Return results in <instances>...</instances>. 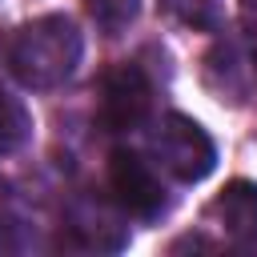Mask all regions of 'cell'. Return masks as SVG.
<instances>
[{
  "instance_id": "5",
  "label": "cell",
  "mask_w": 257,
  "mask_h": 257,
  "mask_svg": "<svg viewBox=\"0 0 257 257\" xmlns=\"http://www.w3.org/2000/svg\"><path fill=\"white\" fill-rule=\"evenodd\" d=\"M209 225H221V241L245 253H257V185L253 181H233L225 185L209 209H205Z\"/></svg>"
},
{
  "instance_id": "7",
  "label": "cell",
  "mask_w": 257,
  "mask_h": 257,
  "mask_svg": "<svg viewBox=\"0 0 257 257\" xmlns=\"http://www.w3.org/2000/svg\"><path fill=\"white\" fill-rule=\"evenodd\" d=\"M161 8L185 28H197V32L221 28V0H161Z\"/></svg>"
},
{
  "instance_id": "4",
  "label": "cell",
  "mask_w": 257,
  "mask_h": 257,
  "mask_svg": "<svg viewBox=\"0 0 257 257\" xmlns=\"http://www.w3.org/2000/svg\"><path fill=\"white\" fill-rule=\"evenodd\" d=\"M108 189H112V201L133 217H157L165 209V185H161L157 169L133 149H112Z\"/></svg>"
},
{
  "instance_id": "6",
  "label": "cell",
  "mask_w": 257,
  "mask_h": 257,
  "mask_svg": "<svg viewBox=\"0 0 257 257\" xmlns=\"http://www.w3.org/2000/svg\"><path fill=\"white\" fill-rule=\"evenodd\" d=\"M28 137H32V112L24 108L20 96H12L0 84V157L4 153H16Z\"/></svg>"
},
{
  "instance_id": "1",
  "label": "cell",
  "mask_w": 257,
  "mask_h": 257,
  "mask_svg": "<svg viewBox=\"0 0 257 257\" xmlns=\"http://www.w3.org/2000/svg\"><path fill=\"white\" fill-rule=\"evenodd\" d=\"M80 52H84V40H80L76 20L64 12H48V16H36L12 32L8 68L24 88L48 92V88H60L76 72Z\"/></svg>"
},
{
  "instance_id": "8",
  "label": "cell",
  "mask_w": 257,
  "mask_h": 257,
  "mask_svg": "<svg viewBox=\"0 0 257 257\" xmlns=\"http://www.w3.org/2000/svg\"><path fill=\"white\" fill-rule=\"evenodd\" d=\"M88 12H92V20H96L108 36H116V32H124V28L137 20L141 0H88Z\"/></svg>"
},
{
  "instance_id": "3",
  "label": "cell",
  "mask_w": 257,
  "mask_h": 257,
  "mask_svg": "<svg viewBox=\"0 0 257 257\" xmlns=\"http://www.w3.org/2000/svg\"><path fill=\"white\" fill-rule=\"evenodd\" d=\"M153 108V84L141 64H116L100 80V100H96V120L104 133H133L149 120Z\"/></svg>"
},
{
  "instance_id": "2",
  "label": "cell",
  "mask_w": 257,
  "mask_h": 257,
  "mask_svg": "<svg viewBox=\"0 0 257 257\" xmlns=\"http://www.w3.org/2000/svg\"><path fill=\"white\" fill-rule=\"evenodd\" d=\"M153 157H157V165L169 177H177L185 185L205 181L217 169V145H213V137L205 133L201 120H193L185 112L161 116V124L153 133Z\"/></svg>"
},
{
  "instance_id": "10",
  "label": "cell",
  "mask_w": 257,
  "mask_h": 257,
  "mask_svg": "<svg viewBox=\"0 0 257 257\" xmlns=\"http://www.w3.org/2000/svg\"><path fill=\"white\" fill-rule=\"evenodd\" d=\"M253 68H257V56H253Z\"/></svg>"
},
{
  "instance_id": "9",
  "label": "cell",
  "mask_w": 257,
  "mask_h": 257,
  "mask_svg": "<svg viewBox=\"0 0 257 257\" xmlns=\"http://www.w3.org/2000/svg\"><path fill=\"white\" fill-rule=\"evenodd\" d=\"M241 4H245V8H249V12H257V0H241Z\"/></svg>"
}]
</instances>
